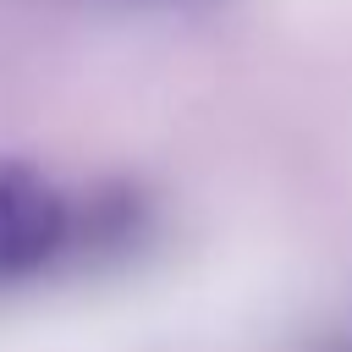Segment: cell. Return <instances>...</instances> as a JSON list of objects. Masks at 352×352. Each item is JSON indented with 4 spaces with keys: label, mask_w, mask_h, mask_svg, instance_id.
<instances>
[{
    "label": "cell",
    "mask_w": 352,
    "mask_h": 352,
    "mask_svg": "<svg viewBox=\"0 0 352 352\" xmlns=\"http://www.w3.org/2000/svg\"><path fill=\"white\" fill-rule=\"evenodd\" d=\"M143 220L132 187L66 192L44 170L11 160L0 165V286H33L77 258L126 253L143 236Z\"/></svg>",
    "instance_id": "1"
},
{
    "label": "cell",
    "mask_w": 352,
    "mask_h": 352,
    "mask_svg": "<svg viewBox=\"0 0 352 352\" xmlns=\"http://www.w3.org/2000/svg\"><path fill=\"white\" fill-rule=\"evenodd\" d=\"M336 352H352V341H336Z\"/></svg>",
    "instance_id": "2"
}]
</instances>
